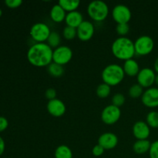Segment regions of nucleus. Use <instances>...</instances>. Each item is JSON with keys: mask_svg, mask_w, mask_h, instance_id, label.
I'll list each match as a JSON object with an SVG mask.
<instances>
[{"mask_svg": "<svg viewBox=\"0 0 158 158\" xmlns=\"http://www.w3.org/2000/svg\"><path fill=\"white\" fill-rule=\"evenodd\" d=\"M53 49L46 43H35L27 52V60L30 64L37 67L48 66L52 63Z\"/></svg>", "mask_w": 158, "mask_h": 158, "instance_id": "obj_1", "label": "nucleus"}, {"mask_svg": "<svg viewBox=\"0 0 158 158\" xmlns=\"http://www.w3.org/2000/svg\"><path fill=\"white\" fill-rule=\"evenodd\" d=\"M111 50L116 58L124 61L133 59L136 54L134 42L126 36L116 39L112 43Z\"/></svg>", "mask_w": 158, "mask_h": 158, "instance_id": "obj_2", "label": "nucleus"}, {"mask_svg": "<svg viewBox=\"0 0 158 158\" xmlns=\"http://www.w3.org/2000/svg\"><path fill=\"white\" fill-rule=\"evenodd\" d=\"M125 77L123 66L116 63L109 64L103 69L101 73L102 80L103 83L109 86H116L123 81Z\"/></svg>", "mask_w": 158, "mask_h": 158, "instance_id": "obj_3", "label": "nucleus"}, {"mask_svg": "<svg viewBox=\"0 0 158 158\" xmlns=\"http://www.w3.org/2000/svg\"><path fill=\"white\" fill-rule=\"evenodd\" d=\"M87 12L93 20L96 22H102L108 16L109 7L107 4L102 0H94L88 5Z\"/></svg>", "mask_w": 158, "mask_h": 158, "instance_id": "obj_4", "label": "nucleus"}, {"mask_svg": "<svg viewBox=\"0 0 158 158\" xmlns=\"http://www.w3.org/2000/svg\"><path fill=\"white\" fill-rule=\"evenodd\" d=\"M51 30L49 26L44 23H36L30 28L29 34L32 40L36 43H45L47 41Z\"/></svg>", "mask_w": 158, "mask_h": 158, "instance_id": "obj_5", "label": "nucleus"}, {"mask_svg": "<svg viewBox=\"0 0 158 158\" xmlns=\"http://www.w3.org/2000/svg\"><path fill=\"white\" fill-rule=\"evenodd\" d=\"M136 54L146 56L151 53L154 48V41L149 35H140L134 42Z\"/></svg>", "mask_w": 158, "mask_h": 158, "instance_id": "obj_6", "label": "nucleus"}, {"mask_svg": "<svg viewBox=\"0 0 158 158\" xmlns=\"http://www.w3.org/2000/svg\"><path fill=\"white\" fill-rule=\"evenodd\" d=\"M73 52L70 47L65 45H60L53 49L52 53V62L58 64L66 65L72 60Z\"/></svg>", "mask_w": 158, "mask_h": 158, "instance_id": "obj_7", "label": "nucleus"}, {"mask_svg": "<svg viewBox=\"0 0 158 158\" xmlns=\"http://www.w3.org/2000/svg\"><path fill=\"white\" fill-rule=\"evenodd\" d=\"M121 110L120 107L114 105H107L103 108L101 113V120L107 125H113L117 123L120 118Z\"/></svg>", "mask_w": 158, "mask_h": 158, "instance_id": "obj_8", "label": "nucleus"}, {"mask_svg": "<svg viewBox=\"0 0 158 158\" xmlns=\"http://www.w3.org/2000/svg\"><path fill=\"white\" fill-rule=\"evenodd\" d=\"M132 13L128 6L123 4L116 5L112 10V17L114 21L119 23H128L131 19Z\"/></svg>", "mask_w": 158, "mask_h": 158, "instance_id": "obj_9", "label": "nucleus"}, {"mask_svg": "<svg viewBox=\"0 0 158 158\" xmlns=\"http://www.w3.org/2000/svg\"><path fill=\"white\" fill-rule=\"evenodd\" d=\"M156 73L154 69L149 67H144L141 69L137 74V79L138 84L143 88L152 87L155 82Z\"/></svg>", "mask_w": 158, "mask_h": 158, "instance_id": "obj_10", "label": "nucleus"}, {"mask_svg": "<svg viewBox=\"0 0 158 158\" xmlns=\"http://www.w3.org/2000/svg\"><path fill=\"white\" fill-rule=\"evenodd\" d=\"M77 37L82 41L91 40L95 32L94 25L88 20H83V23L77 27Z\"/></svg>", "mask_w": 158, "mask_h": 158, "instance_id": "obj_11", "label": "nucleus"}, {"mask_svg": "<svg viewBox=\"0 0 158 158\" xmlns=\"http://www.w3.org/2000/svg\"><path fill=\"white\" fill-rule=\"evenodd\" d=\"M141 101L144 106L150 108H155L158 106V88H148L141 97Z\"/></svg>", "mask_w": 158, "mask_h": 158, "instance_id": "obj_12", "label": "nucleus"}, {"mask_svg": "<svg viewBox=\"0 0 158 158\" xmlns=\"http://www.w3.org/2000/svg\"><path fill=\"white\" fill-rule=\"evenodd\" d=\"M46 109L49 114L55 117H60L64 115L66 113V107L65 103L60 99H54L49 100L46 105Z\"/></svg>", "mask_w": 158, "mask_h": 158, "instance_id": "obj_13", "label": "nucleus"}, {"mask_svg": "<svg viewBox=\"0 0 158 158\" xmlns=\"http://www.w3.org/2000/svg\"><path fill=\"white\" fill-rule=\"evenodd\" d=\"M133 134L137 140H147L151 134L150 127L146 122L137 121L132 128Z\"/></svg>", "mask_w": 158, "mask_h": 158, "instance_id": "obj_14", "label": "nucleus"}, {"mask_svg": "<svg viewBox=\"0 0 158 158\" xmlns=\"http://www.w3.org/2000/svg\"><path fill=\"white\" fill-rule=\"evenodd\" d=\"M98 144L103 147L105 150L114 149L118 144V137L114 133H103L98 138Z\"/></svg>", "mask_w": 158, "mask_h": 158, "instance_id": "obj_15", "label": "nucleus"}, {"mask_svg": "<svg viewBox=\"0 0 158 158\" xmlns=\"http://www.w3.org/2000/svg\"><path fill=\"white\" fill-rule=\"evenodd\" d=\"M65 22L66 23V26L77 29V27L83 22V14L77 10L67 12Z\"/></svg>", "mask_w": 158, "mask_h": 158, "instance_id": "obj_16", "label": "nucleus"}, {"mask_svg": "<svg viewBox=\"0 0 158 158\" xmlns=\"http://www.w3.org/2000/svg\"><path fill=\"white\" fill-rule=\"evenodd\" d=\"M123 69L125 75H127L129 77H137L140 70L138 63L134 58L124 61Z\"/></svg>", "mask_w": 158, "mask_h": 158, "instance_id": "obj_17", "label": "nucleus"}, {"mask_svg": "<svg viewBox=\"0 0 158 158\" xmlns=\"http://www.w3.org/2000/svg\"><path fill=\"white\" fill-rule=\"evenodd\" d=\"M66 14L67 12L58 3L52 6L50 9V12H49L51 19L55 23H61V22L65 21Z\"/></svg>", "mask_w": 158, "mask_h": 158, "instance_id": "obj_18", "label": "nucleus"}, {"mask_svg": "<svg viewBox=\"0 0 158 158\" xmlns=\"http://www.w3.org/2000/svg\"><path fill=\"white\" fill-rule=\"evenodd\" d=\"M151 143L148 139L147 140H137L133 145V150L137 154H144L149 152Z\"/></svg>", "mask_w": 158, "mask_h": 158, "instance_id": "obj_19", "label": "nucleus"}, {"mask_svg": "<svg viewBox=\"0 0 158 158\" xmlns=\"http://www.w3.org/2000/svg\"><path fill=\"white\" fill-rule=\"evenodd\" d=\"M55 158H73L72 150L67 145H60L54 153Z\"/></svg>", "mask_w": 158, "mask_h": 158, "instance_id": "obj_20", "label": "nucleus"}, {"mask_svg": "<svg viewBox=\"0 0 158 158\" xmlns=\"http://www.w3.org/2000/svg\"><path fill=\"white\" fill-rule=\"evenodd\" d=\"M58 4L64 9L66 12H69L76 11L80 5L79 0H60Z\"/></svg>", "mask_w": 158, "mask_h": 158, "instance_id": "obj_21", "label": "nucleus"}, {"mask_svg": "<svg viewBox=\"0 0 158 158\" xmlns=\"http://www.w3.org/2000/svg\"><path fill=\"white\" fill-rule=\"evenodd\" d=\"M47 70L49 73L52 77H60L64 73V68L62 65L56 63L54 62L51 63L49 66H47Z\"/></svg>", "mask_w": 158, "mask_h": 158, "instance_id": "obj_22", "label": "nucleus"}, {"mask_svg": "<svg viewBox=\"0 0 158 158\" xmlns=\"http://www.w3.org/2000/svg\"><path fill=\"white\" fill-rule=\"evenodd\" d=\"M47 44L50 46L51 48H57L58 46H60V43H61V36H60V33L56 31H51L50 34L49 35V38L47 40Z\"/></svg>", "mask_w": 158, "mask_h": 158, "instance_id": "obj_23", "label": "nucleus"}, {"mask_svg": "<svg viewBox=\"0 0 158 158\" xmlns=\"http://www.w3.org/2000/svg\"><path fill=\"white\" fill-rule=\"evenodd\" d=\"M111 92V86H109L106 83H100L97 88V95L100 98H106L107 97H109V95L110 94Z\"/></svg>", "mask_w": 158, "mask_h": 158, "instance_id": "obj_24", "label": "nucleus"}, {"mask_svg": "<svg viewBox=\"0 0 158 158\" xmlns=\"http://www.w3.org/2000/svg\"><path fill=\"white\" fill-rule=\"evenodd\" d=\"M146 123L150 127L158 128V112L151 111L146 117Z\"/></svg>", "mask_w": 158, "mask_h": 158, "instance_id": "obj_25", "label": "nucleus"}, {"mask_svg": "<svg viewBox=\"0 0 158 158\" xmlns=\"http://www.w3.org/2000/svg\"><path fill=\"white\" fill-rule=\"evenodd\" d=\"M128 93H129V95L131 98H139V97H142V95H143V88L140 84L136 83V84H133L130 87Z\"/></svg>", "mask_w": 158, "mask_h": 158, "instance_id": "obj_26", "label": "nucleus"}, {"mask_svg": "<svg viewBox=\"0 0 158 158\" xmlns=\"http://www.w3.org/2000/svg\"><path fill=\"white\" fill-rule=\"evenodd\" d=\"M63 35L67 40H73L76 36H77V29L71 27V26H66L63 30Z\"/></svg>", "mask_w": 158, "mask_h": 158, "instance_id": "obj_27", "label": "nucleus"}, {"mask_svg": "<svg viewBox=\"0 0 158 158\" xmlns=\"http://www.w3.org/2000/svg\"><path fill=\"white\" fill-rule=\"evenodd\" d=\"M125 100H126V99H125L123 94H120V93H117L112 97V104L117 106V107H120L124 104Z\"/></svg>", "mask_w": 158, "mask_h": 158, "instance_id": "obj_28", "label": "nucleus"}, {"mask_svg": "<svg viewBox=\"0 0 158 158\" xmlns=\"http://www.w3.org/2000/svg\"><path fill=\"white\" fill-rule=\"evenodd\" d=\"M116 31L120 36H125L130 31V26L128 23H119L116 26Z\"/></svg>", "mask_w": 158, "mask_h": 158, "instance_id": "obj_29", "label": "nucleus"}, {"mask_svg": "<svg viewBox=\"0 0 158 158\" xmlns=\"http://www.w3.org/2000/svg\"><path fill=\"white\" fill-rule=\"evenodd\" d=\"M150 158H158V140L151 143L149 151Z\"/></svg>", "mask_w": 158, "mask_h": 158, "instance_id": "obj_30", "label": "nucleus"}, {"mask_svg": "<svg viewBox=\"0 0 158 158\" xmlns=\"http://www.w3.org/2000/svg\"><path fill=\"white\" fill-rule=\"evenodd\" d=\"M5 3L9 8L16 9L23 4V1L22 0H6Z\"/></svg>", "mask_w": 158, "mask_h": 158, "instance_id": "obj_31", "label": "nucleus"}, {"mask_svg": "<svg viewBox=\"0 0 158 158\" xmlns=\"http://www.w3.org/2000/svg\"><path fill=\"white\" fill-rule=\"evenodd\" d=\"M45 97L48 100H52L56 98V90L53 88H48L45 92Z\"/></svg>", "mask_w": 158, "mask_h": 158, "instance_id": "obj_32", "label": "nucleus"}, {"mask_svg": "<svg viewBox=\"0 0 158 158\" xmlns=\"http://www.w3.org/2000/svg\"><path fill=\"white\" fill-rule=\"evenodd\" d=\"M105 149L102 146H100V144L97 143V145L94 147L92 150V153L95 157H100L101 155H103V153H104Z\"/></svg>", "mask_w": 158, "mask_h": 158, "instance_id": "obj_33", "label": "nucleus"}, {"mask_svg": "<svg viewBox=\"0 0 158 158\" xmlns=\"http://www.w3.org/2000/svg\"><path fill=\"white\" fill-rule=\"evenodd\" d=\"M9 127V121L4 117L0 116V132H3Z\"/></svg>", "mask_w": 158, "mask_h": 158, "instance_id": "obj_34", "label": "nucleus"}, {"mask_svg": "<svg viewBox=\"0 0 158 158\" xmlns=\"http://www.w3.org/2000/svg\"><path fill=\"white\" fill-rule=\"evenodd\" d=\"M5 149H6V143H5V141L2 137L0 136V156L2 155L5 151Z\"/></svg>", "mask_w": 158, "mask_h": 158, "instance_id": "obj_35", "label": "nucleus"}, {"mask_svg": "<svg viewBox=\"0 0 158 158\" xmlns=\"http://www.w3.org/2000/svg\"><path fill=\"white\" fill-rule=\"evenodd\" d=\"M154 71H155V72L158 74V57L156 59L155 62H154Z\"/></svg>", "mask_w": 158, "mask_h": 158, "instance_id": "obj_36", "label": "nucleus"}, {"mask_svg": "<svg viewBox=\"0 0 158 158\" xmlns=\"http://www.w3.org/2000/svg\"><path fill=\"white\" fill-rule=\"evenodd\" d=\"M156 85L158 86V74H156V77H155V82H154Z\"/></svg>", "mask_w": 158, "mask_h": 158, "instance_id": "obj_37", "label": "nucleus"}, {"mask_svg": "<svg viewBox=\"0 0 158 158\" xmlns=\"http://www.w3.org/2000/svg\"><path fill=\"white\" fill-rule=\"evenodd\" d=\"M2 15V9H0V17Z\"/></svg>", "mask_w": 158, "mask_h": 158, "instance_id": "obj_38", "label": "nucleus"}]
</instances>
